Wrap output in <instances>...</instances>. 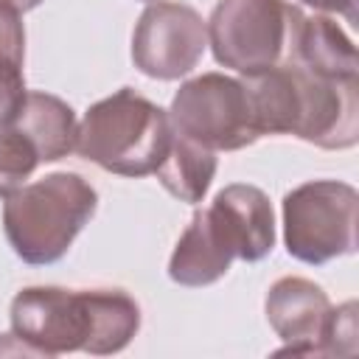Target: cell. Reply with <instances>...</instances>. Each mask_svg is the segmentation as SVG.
Returning <instances> with one entry per match:
<instances>
[{
    "label": "cell",
    "instance_id": "obj_17",
    "mask_svg": "<svg viewBox=\"0 0 359 359\" xmlns=\"http://www.w3.org/2000/svg\"><path fill=\"white\" fill-rule=\"evenodd\" d=\"M25 76L22 65L14 62H0V129L11 126L17 112L22 109L25 101Z\"/></svg>",
    "mask_w": 359,
    "mask_h": 359
},
{
    "label": "cell",
    "instance_id": "obj_18",
    "mask_svg": "<svg viewBox=\"0 0 359 359\" xmlns=\"http://www.w3.org/2000/svg\"><path fill=\"white\" fill-rule=\"evenodd\" d=\"M325 14H342L345 20H356V0H300Z\"/></svg>",
    "mask_w": 359,
    "mask_h": 359
},
{
    "label": "cell",
    "instance_id": "obj_13",
    "mask_svg": "<svg viewBox=\"0 0 359 359\" xmlns=\"http://www.w3.org/2000/svg\"><path fill=\"white\" fill-rule=\"evenodd\" d=\"M289 62H297L325 79H359V56L353 39L337 25V20L323 14H306L300 20Z\"/></svg>",
    "mask_w": 359,
    "mask_h": 359
},
{
    "label": "cell",
    "instance_id": "obj_3",
    "mask_svg": "<svg viewBox=\"0 0 359 359\" xmlns=\"http://www.w3.org/2000/svg\"><path fill=\"white\" fill-rule=\"evenodd\" d=\"M306 14L286 0H216L208 25L213 59L241 76H255L292 59Z\"/></svg>",
    "mask_w": 359,
    "mask_h": 359
},
{
    "label": "cell",
    "instance_id": "obj_7",
    "mask_svg": "<svg viewBox=\"0 0 359 359\" xmlns=\"http://www.w3.org/2000/svg\"><path fill=\"white\" fill-rule=\"evenodd\" d=\"M208 48V25L188 3L157 0L143 8L132 31L135 67L160 81L188 76Z\"/></svg>",
    "mask_w": 359,
    "mask_h": 359
},
{
    "label": "cell",
    "instance_id": "obj_1",
    "mask_svg": "<svg viewBox=\"0 0 359 359\" xmlns=\"http://www.w3.org/2000/svg\"><path fill=\"white\" fill-rule=\"evenodd\" d=\"M95 208L98 194L81 174L53 171L3 199V233L25 264H56L90 224Z\"/></svg>",
    "mask_w": 359,
    "mask_h": 359
},
{
    "label": "cell",
    "instance_id": "obj_5",
    "mask_svg": "<svg viewBox=\"0 0 359 359\" xmlns=\"http://www.w3.org/2000/svg\"><path fill=\"white\" fill-rule=\"evenodd\" d=\"M168 121L174 132L210 151H238L261 137L244 81L224 73L182 81L171 98Z\"/></svg>",
    "mask_w": 359,
    "mask_h": 359
},
{
    "label": "cell",
    "instance_id": "obj_15",
    "mask_svg": "<svg viewBox=\"0 0 359 359\" xmlns=\"http://www.w3.org/2000/svg\"><path fill=\"white\" fill-rule=\"evenodd\" d=\"M39 165V157L34 146L14 129H0V199H6L11 191L25 185V180Z\"/></svg>",
    "mask_w": 359,
    "mask_h": 359
},
{
    "label": "cell",
    "instance_id": "obj_8",
    "mask_svg": "<svg viewBox=\"0 0 359 359\" xmlns=\"http://www.w3.org/2000/svg\"><path fill=\"white\" fill-rule=\"evenodd\" d=\"M294 87V137L320 149H351L359 140V79H325L286 62Z\"/></svg>",
    "mask_w": 359,
    "mask_h": 359
},
{
    "label": "cell",
    "instance_id": "obj_9",
    "mask_svg": "<svg viewBox=\"0 0 359 359\" xmlns=\"http://www.w3.org/2000/svg\"><path fill=\"white\" fill-rule=\"evenodd\" d=\"M331 309L334 306L320 283L297 275L278 278L264 300L266 323L283 339V348L278 353L320 356Z\"/></svg>",
    "mask_w": 359,
    "mask_h": 359
},
{
    "label": "cell",
    "instance_id": "obj_4",
    "mask_svg": "<svg viewBox=\"0 0 359 359\" xmlns=\"http://www.w3.org/2000/svg\"><path fill=\"white\" fill-rule=\"evenodd\" d=\"M356 222L359 191L342 180H309L283 196V244L303 264L356 252Z\"/></svg>",
    "mask_w": 359,
    "mask_h": 359
},
{
    "label": "cell",
    "instance_id": "obj_10",
    "mask_svg": "<svg viewBox=\"0 0 359 359\" xmlns=\"http://www.w3.org/2000/svg\"><path fill=\"white\" fill-rule=\"evenodd\" d=\"M233 261L236 244L219 213L213 208H196L168 258V278L188 289L210 286L227 275Z\"/></svg>",
    "mask_w": 359,
    "mask_h": 359
},
{
    "label": "cell",
    "instance_id": "obj_19",
    "mask_svg": "<svg viewBox=\"0 0 359 359\" xmlns=\"http://www.w3.org/2000/svg\"><path fill=\"white\" fill-rule=\"evenodd\" d=\"M6 3H11L17 11H31V8H36L42 0H6Z\"/></svg>",
    "mask_w": 359,
    "mask_h": 359
},
{
    "label": "cell",
    "instance_id": "obj_6",
    "mask_svg": "<svg viewBox=\"0 0 359 359\" xmlns=\"http://www.w3.org/2000/svg\"><path fill=\"white\" fill-rule=\"evenodd\" d=\"M11 334L45 356L84 351L93 339V292L62 286H25L8 309Z\"/></svg>",
    "mask_w": 359,
    "mask_h": 359
},
{
    "label": "cell",
    "instance_id": "obj_16",
    "mask_svg": "<svg viewBox=\"0 0 359 359\" xmlns=\"http://www.w3.org/2000/svg\"><path fill=\"white\" fill-rule=\"evenodd\" d=\"M356 300H348L337 309H331L328 325H325V337L320 345V356H353L359 342V331H356Z\"/></svg>",
    "mask_w": 359,
    "mask_h": 359
},
{
    "label": "cell",
    "instance_id": "obj_12",
    "mask_svg": "<svg viewBox=\"0 0 359 359\" xmlns=\"http://www.w3.org/2000/svg\"><path fill=\"white\" fill-rule=\"evenodd\" d=\"M11 126L34 146L39 163H56L70 151H76L79 121L73 107L59 95L42 90L25 93L22 109L17 112Z\"/></svg>",
    "mask_w": 359,
    "mask_h": 359
},
{
    "label": "cell",
    "instance_id": "obj_20",
    "mask_svg": "<svg viewBox=\"0 0 359 359\" xmlns=\"http://www.w3.org/2000/svg\"><path fill=\"white\" fill-rule=\"evenodd\" d=\"M143 3H157V0H143Z\"/></svg>",
    "mask_w": 359,
    "mask_h": 359
},
{
    "label": "cell",
    "instance_id": "obj_14",
    "mask_svg": "<svg viewBox=\"0 0 359 359\" xmlns=\"http://www.w3.org/2000/svg\"><path fill=\"white\" fill-rule=\"evenodd\" d=\"M216 168H219L216 151H210V149L188 140L180 132H174L171 146H168V154L160 163V168L154 171V177L180 202L199 205L205 199L213 177H216Z\"/></svg>",
    "mask_w": 359,
    "mask_h": 359
},
{
    "label": "cell",
    "instance_id": "obj_11",
    "mask_svg": "<svg viewBox=\"0 0 359 359\" xmlns=\"http://www.w3.org/2000/svg\"><path fill=\"white\" fill-rule=\"evenodd\" d=\"M210 208L219 213L224 230L236 244V258L255 264L275 247V213L269 196L258 185L230 182L224 185Z\"/></svg>",
    "mask_w": 359,
    "mask_h": 359
},
{
    "label": "cell",
    "instance_id": "obj_2",
    "mask_svg": "<svg viewBox=\"0 0 359 359\" xmlns=\"http://www.w3.org/2000/svg\"><path fill=\"white\" fill-rule=\"evenodd\" d=\"M171 137L168 112L132 87H121L84 112L76 151L109 174L149 177L165 160Z\"/></svg>",
    "mask_w": 359,
    "mask_h": 359
}]
</instances>
